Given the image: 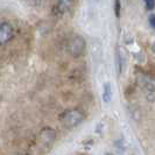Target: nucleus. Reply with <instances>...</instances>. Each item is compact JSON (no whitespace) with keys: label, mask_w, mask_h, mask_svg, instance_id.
I'll return each mask as SVG.
<instances>
[{"label":"nucleus","mask_w":155,"mask_h":155,"mask_svg":"<svg viewBox=\"0 0 155 155\" xmlns=\"http://www.w3.org/2000/svg\"><path fill=\"white\" fill-rule=\"evenodd\" d=\"M114 11H116V15H120V0H116V5H114Z\"/></svg>","instance_id":"8"},{"label":"nucleus","mask_w":155,"mask_h":155,"mask_svg":"<svg viewBox=\"0 0 155 155\" xmlns=\"http://www.w3.org/2000/svg\"><path fill=\"white\" fill-rule=\"evenodd\" d=\"M145 2L148 9H153L155 7V0H145Z\"/></svg>","instance_id":"7"},{"label":"nucleus","mask_w":155,"mask_h":155,"mask_svg":"<svg viewBox=\"0 0 155 155\" xmlns=\"http://www.w3.org/2000/svg\"><path fill=\"white\" fill-rule=\"evenodd\" d=\"M55 137H56V132H55L54 130L49 128V127H46L45 130H42L41 135H40L41 142L45 143L46 146H50V145L54 142Z\"/></svg>","instance_id":"5"},{"label":"nucleus","mask_w":155,"mask_h":155,"mask_svg":"<svg viewBox=\"0 0 155 155\" xmlns=\"http://www.w3.org/2000/svg\"><path fill=\"white\" fill-rule=\"evenodd\" d=\"M153 50L155 51V43H154V46H153Z\"/></svg>","instance_id":"10"},{"label":"nucleus","mask_w":155,"mask_h":155,"mask_svg":"<svg viewBox=\"0 0 155 155\" xmlns=\"http://www.w3.org/2000/svg\"><path fill=\"white\" fill-rule=\"evenodd\" d=\"M13 35H14V31L9 23H0V46H4L9 42L13 39Z\"/></svg>","instance_id":"3"},{"label":"nucleus","mask_w":155,"mask_h":155,"mask_svg":"<svg viewBox=\"0 0 155 155\" xmlns=\"http://www.w3.org/2000/svg\"><path fill=\"white\" fill-rule=\"evenodd\" d=\"M36 1H39V0H36Z\"/></svg>","instance_id":"11"},{"label":"nucleus","mask_w":155,"mask_h":155,"mask_svg":"<svg viewBox=\"0 0 155 155\" xmlns=\"http://www.w3.org/2000/svg\"><path fill=\"white\" fill-rule=\"evenodd\" d=\"M74 5V0H57L55 5V13L57 15H62L67 13Z\"/></svg>","instance_id":"4"},{"label":"nucleus","mask_w":155,"mask_h":155,"mask_svg":"<svg viewBox=\"0 0 155 155\" xmlns=\"http://www.w3.org/2000/svg\"><path fill=\"white\" fill-rule=\"evenodd\" d=\"M82 120H83V114L78 110H68L61 116L62 124L68 128H72L77 126Z\"/></svg>","instance_id":"1"},{"label":"nucleus","mask_w":155,"mask_h":155,"mask_svg":"<svg viewBox=\"0 0 155 155\" xmlns=\"http://www.w3.org/2000/svg\"><path fill=\"white\" fill-rule=\"evenodd\" d=\"M85 50V41L82 36H75L72 41L70 42V54L74 57H79L81 55H83Z\"/></svg>","instance_id":"2"},{"label":"nucleus","mask_w":155,"mask_h":155,"mask_svg":"<svg viewBox=\"0 0 155 155\" xmlns=\"http://www.w3.org/2000/svg\"><path fill=\"white\" fill-rule=\"evenodd\" d=\"M149 23H150V26L155 29V14H152V15L149 16Z\"/></svg>","instance_id":"9"},{"label":"nucleus","mask_w":155,"mask_h":155,"mask_svg":"<svg viewBox=\"0 0 155 155\" xmlns=\"http://www.w3.org/2000/svg\"><path fill=\"white\" fill-rule=\"evenodd\" d=\"M103 98H104V101L105 103H109L112 99V87H111V84L110 83H106L105 86H104V94H103Z\"/></svg>","instance_id":"6"}]
</instances>
